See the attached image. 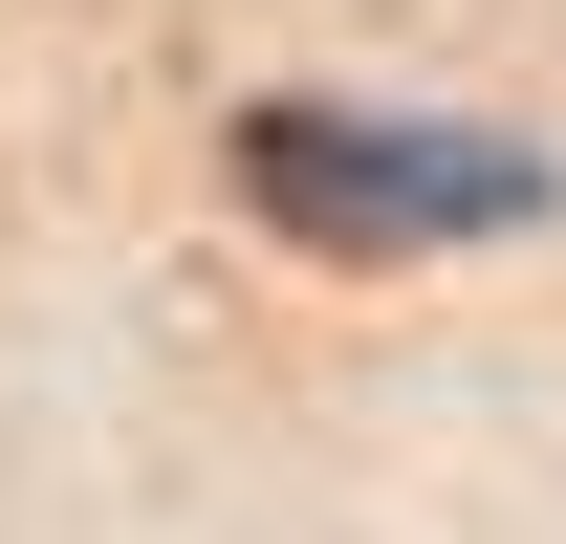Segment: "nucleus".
<instances>
[{
    "label": "nucleus",
    "mask_w": 566,
    "mask_h": 544,
    "mask_svg": "<svg viewBox=\"0 0 566 544\" xmlns=\"http://www.w3.org/2000/svg\"><path fill=\"white\" fill-rule=\"evenodd\" d=\"M240 197H262L305 262H436V240H523L566 175L523 132H436V109H327V87H283V109H240Z\"/></svg>",
    "instance_id": "obj_1"
}]
</instances>
